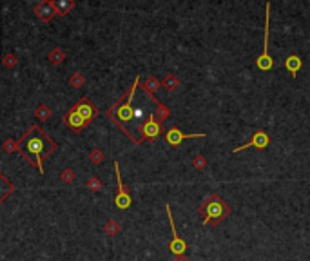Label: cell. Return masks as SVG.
<instances>
[{
    "label": "cell",
    "instance_id": "obj_21",
    "mask_svg": "<svg viewBox=\"0 0 310 261\" xmlns=\"http://www.w3.org/2000/svg\"><path fill=\"white\" fill-rule=\"evenodd\" d=\"M192 169H196V171H205V169L209 167V160L205 158L203 154H196V156H192V161H191Z\"/></svg>",
    "mask_w": 310,
    "mask_h": 261
},
{
    "label": "cell",
    "instance_id": "obj_28",
    "mask_svg": "<svg viewBox=\"0 0 310 261\" xmlns=\"http://www.w3.org/2000/svg\"><path fill=\"white\" fill-rule=\"evenodd\" d=\"M4 151H6V153H13V151H18V143L7 138V140L4 141Z\"/></svg>",
    "mask_w": 310,
    "mask_h": 261
},
{
    "label": "cell",
    "instance_id": "obj_14",
    "mask_svg": "<svg viewBox=\"0 0 310 261\" xmlns=\"http://www.w3.org/2000/svg\"><path fill=\"white\" fill-rule=\"evenodd\" d=\"M285 67H287V71L296 78L299 69L303 67V60H301L297 54H291V56H287V60H285Z\"/></svg>",
    "mask_w": 310,
    "mask_h": 261
},
{
    "label": "cell",
    "instance_id": "obj_29",
    "mask_svg": "<svg viewBox=\"0 0 310 261\" xmlns=\"http://www.w3.org/2000/svg\"><path fill=\"white\" fill-rule=\"evenodd\" d=\"M172 261H191V260L183 254V256H172Z\"/></svg>",
    "mask_w": 310,
    "mask_h": 261
},
{
    "label": "cell",
    "instance_id": "obj_16",
    "mask_svg": "<svg viewBox=\"0 0 310 261\" xmlns=\"http://www.w3.org/2000/svg\"><path fill=\"white\" fill-rule=\"evenodd\" d=\"M11 192H15V185L9 180H7L4 174L0 173V203L6 200L7 196L11 194Z\"/></svg>",
    "mask_w": 310,
    "mask_h": 261
},
{
    "label": "cell",
    "instance_id": "obj_26",
    "mask_svg": "<svg viewBox=\"0 0 310 261\" xmlns=\"http://www.w3.org/2000/svg\"><path fill=\"white\" fill-rule=\"evenodd\" d=\"M60 180L64 181V183H73L74 180H76V173H74L73 169H64L62 173H60Z\"/></svg>",
    "mask_w": 310,
    "mask_h": 261
},
{
    "label": "cell",
    "instance_id": "obj_11",
    "mask_svg": "<svg viewBox=\"0 0 310 261\" xmlns=\"http://www.w3.org/2000/svg\"><path fill=\"white\" fill-rule=\"evenodd\" d=\"M64 123H66L67 127L73 129V133H80L82 129H86L87 125H89V123H87V122L84 120V118H82V116H80L73 107L66 113V116H64Z\"/></svg>",
    "mask_w": 310,
    "mask_h": 261
},
{
    "label": "cell",
    "instance_id": "obj_4",
    "mask_svg": "<svg viewBox=\"0 0 310 261\" xmlns=\"http://www.w3.org/2000/svg\"><path fill=\"white\" fill-rule=\"evenodd\" d=\"M140 133H142V138H140L142 143H144V141H156V138L164 133V123H160V122L156 120L154 113H152L149 114V118L140 125Z\"/></svg>",
    "mask_w": 310,
    "mask_h": 261
},
{
    "label": "cell",
    "instance_id": "obj_24",
    "mask_svg": "<svg viewBox=\"0 0 310 261\" xmlns=\"http://www.w3.org/2000/svg\"><path fill=\"white\" fill-rule=\"evenodd\" d=\"M84 84H86V78H84V74L80 73V71H76V73L71 74V78H69V86L71 87L80 89V87H84Z\"/></svg>",
    "mask_w": 310,
    "mask_h": 261
},
{
    "label": "cell",
    "instance_id": "obj_10",
    "mask_svg": "<svg viewBox=\"0 0 310 261\" xmlns=\"http://www.w3.org/2000/svg\"><path fill=\"white\" fill-rule=\"evenodd\" d=\"M140 89L144 91V94H146V96H149V98H151V102H154V105H156V104L160 102L158 98L154 96V93L162 89V80H158L156 76H147L146 80L140 84Z\"/></svg>",
    "mask_w": 310,
    "mask_h": 261
},
{
    "label": "cell",
    "instance_id": "obj_12",
    "mask_svg": "<svg viewBox=\"0 0 310 261\" xmlns=\"http://www.w3.org/2000/svg\"><path fill=\"white\" fill-rule=\"evenodd\" d=\"M132 100H134V93L129 96V100H127L122 107H118L114 113H106V116H116L122 123H124V122L132 120V116H134V111H132Z\"/></svg>",
    "mask_w": 310,
    "mask_h": 261
},
{
    "label": "cell",
    "instance_id": "obj_15",
    "mask_svg": "<svg viewBox=\"0 0 310 261\" xmlns=\"http://www.w3.org/2000/svg\"><path fill=\"white\" fill-rule=\"evenodd\" d=\"M53 6L58 17H66V15H69V11H73L76 7V2L74 0H56V2H53Z\"/></svg>",
    "mask_w": 310,
    "mask_h": 261
},
{
    "label": "cell",
    "instance_id": "obj_23",
    "mask_svg": "<svg viewBox=\"0 0 310 261\" xmlns=\"http://www.w3.org/2000/svg\"><path fill=\"white\" fill-rule=\"evenodd\" d=\"M89 160H91L92 165H100L102 161L106 160V154L102 149H91V153H89Z\"/></svg>",
    "mask_w": 310,
    "mask_h": 261
},
{
    "label": "cell",
    "instance_id": "obj_2",
    "mask_svg": "<svg viewBox=\"0 0 310 261\" xmlns=\"http://www.w3.org/2000/svg\"><path fill=\"white\" fill-rule=\"evenodd\" d=\"M232 209L227 201L219 194L212 192L205 198L198 207V214L203 218V225H211V227H218L221 221H225L231 216Z\"/></svg>",
    "mask_w": 310,
    "mask_h": 261
},
{
    "label": "cell",
    "instance_id": "obj_9",
    "mask_svg": "<svg viewBox=\"0 0 310 261\" xmlns=\"http://www.w3.org/2000/svg\"><path fill=\"white\" fill-rule=\"evenodd\" d=\"M207 134L205 133H194V134H185L182 133V129L176 127V125H172L167 133H165V141L171 145V147H180L182 145V141L187 140V138H205Z\"/></svg>",
    "mask_w": 310,
    "mask_h": 261
},
{
    "label": "cell",
    "instance_id": "obj_18",
    "mask_svg": "<svg viewBox=\"0 0 310 261\" xmlns=\"http://www.w3.org/2000/svg\"><path fill=\"white\" fill-rule=\"evenodd\" d=\"M154 116H156V120H158L160 123H164V122L171 116V109L167 107L164 102H158V104H156V109H154Z\"/></svg>",
    "mask_w": 310,
    "mask_h": 261
},
{
    "label": "cell",
    "instance_id": "obj_5",
    "mask_svg": "<svg viewBox=\"0 0 310 261\" xmlns=\"http://www.w3.org/2000/svg\"><path fill=\"white\" fill-rule=\"evenodd\" d=\"M114 173H116V196H114V203H116V207L122 209V210H126V209L131 207V194H129V191L126 189L124 185V181H122V174H120V163L118 161H114Z\"/></svg>",
    "mask_w": 310,
    "mask_h": 261
},
{
    "label": "cell",
    "instance_id": "obj_7",
    "mask_svg": "<svg viewBox=\"0 0 310 261\" xmlns=\"http://www.w3.org/2000/svg\"><path fill=\"white\" fill-rule=\"evenodd\" d=\"M165 210H167V218H169L171 230H172V240H171V243H169V250L172 252V256H183L185 250H187V243H185V241L178 236V232H176V227H174V218H172L171 205H169V203L165 205Z\"/></svg>",
    "mask_w": 310,
    "mask_h": 261
},
{
    "label": "cell",
    "instance_id": "obj_6",
    "mask_svg": "<svg viewBox=\"0 0 310 261\" xmlns=\"http://www.w3.org/2000/svg\"><path fill=\"white\" fill-rule=\"evenodd\" d=\"M271 145V136L265 133L263 129H257V131H254V134H252V138L245 145H239V147H236L232 153L237 154V153H241V151H245V149H249V147H254L257 149V151H265V149Z\"/></svg>",
    "mask_w": 310,
    "mask_h": 261
},
{
    "label": "cell",
    "instance_id": "obj_25",
    "mask_svg": "<svg viewBox=\"0 0 310 261\" xmlns=\"http://www.w3.org/2000/svg\"><path fill=\"white\" fill-rule=\"evenodd\" d=\"M86 185L89 191H92V192H100L102 189H104V185H102V181L96 178V176H91V178H87Z\"/></svg>",
    "mask_w": 310,
    "mask_h": 261
},
{
    "label": "cell",
    "instance_id": "obj_22",
    "mask_svg": "<svg viewBox=\"0 0 310 261\" xmlns=\"http://www.w3.org/2000/svg\"><path fill=\"white\" fill-rule=\"evenodd\" d=\"M35 116H36L38 122H47L51 118V109L47 107L46 104H40L38 107L35 109Z\"/></svg>",
    "mask_w": 310,
    "mask_h": 261
},
{
    "label": "cell",
    "instance_id": "obj_20",
    "mask_svg": "<svg viewBox=\"0 0 310 261\" xmlns=\"http://www.w3.org/2000/svg\"><path fill=\"white\" fill-rule=\"evenodd\" d=\"M47 58H49V62H51V64H55V66H60L62 62L66 60V53H64L60 47H55L53 51H49Z\"/></svg>",
    "mask_w": 310,
    "mask_h": 261
},
{
    "label": "cell",
    "instance_id": "obj_19",
    "mask_svg": "<svg viewBox=\"0 0 310 261\" xmlns=\"http://www.w3.org/2000/svg\"><path fill=\"white\" fill-rule=\"evenodd\" d=\"M102 230H104V232H106L109 238H112V236H116L120 230H122V225H120L116 220H112V218H111V220L106 221V225L102 227Z\"/></svg>",
    "mask_w": 310,
    "mask_h": 261
},
{
    "label": "cell",
    "instance_id": "obj_17",
    "mask_svg": "<svg viewBox=\"0 0 310 261\" xmlns=\"http://www.w3.org/2000/svg\"><path fill=\"white\" fill-rule=\"evenodd\" d=\"M162 87H164L165 91L172 93V91H176L180 87V78L174 73H167L164 76V80H162Z\"/></svg>",
    "mask_w": 310,
    "mask_h": 261
},
{
    "label": "cell",
    "instance_id": "obj_27",
    "mask_svg": "<svg viewBox=\"0 0 310 261\" xmlns=\"http://www.w3.org/2000/svg\"><path fill=\"white\" fill-rule=\"evenodd\" d=\"M17 56H15L13 53H6L4 54V60H2V64H4V67L6 69H15L17 67Z\"/></svg>",
    "mask_w": 310,
    "mask_h": 261
},
{
    "label": "cell",
    "instance_id": "obj_13",
    "mask_svg": "<svg viewBox=\"0 0 310 261\" xmlns=\"http://www.w3.org/2000/svg\"><path fill=\"white\" fill-rule=\"evenodd\" d=\"M35 15H36V17H38L42 22H51L55 18V15H56L53 2L46 0V2H40V4H36V6H35Z\"/></svg>",
    "mask_w": 310,
    "mask_h": 261
},
{
    "label": "cell",
    "instance_id": "obj_1",
    "mask_svg": "<svg viewBox=\"0 0 310 261\" xmlns=\"http://www.w3.org/2000/svg\"><path fill=\"white\" fill-rule=\"evenodd\" d=\"M17 143H18L20 156L38 169L40 174H44V160L56 151V141L51 140V136L35 123Z\"/></svg>",
    "mask_w": 310,
    "mask_h": 261
},
{
    "label": "cell",
    "instance_id": "obj_3",
    "mask_svg": "<svg viewBox=\"0 0 310 261\" xmlns=\"http://www.w3.org/2000/svg\"><path fill=\"white\" fill-rule=\"evenodd\" d=\"M271 7H272V4H271V2H267V6H265L263 53L259 54V58H257V69H261V71H271L272 67H274V60H272L271 54H269V33H271Z\"/></svg>",
    "mask_w": 310,
    "mask_h": 261
},
{
    "label": "cell",
    "instance_id": "obj_8",
    "mask_svg": "<svg viewBox=\"0 0 310 261\" xmlns=\"http://www.w3.org/2000/svg\"><path fill=\"white\" fill-rule=\"evenodd\" d=\"M73 109L87 122V123H91V122L100 114L98 107H96V105H94L87 96H82V98H80V100L73 105Z\"/></svg>",
    "mask_w": 310,
    "mask_h": 261
}]
</instances>
